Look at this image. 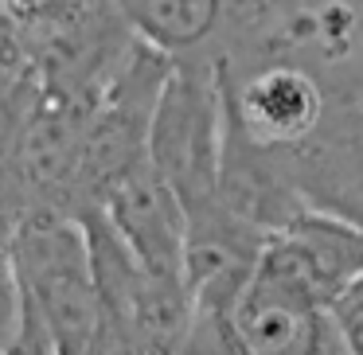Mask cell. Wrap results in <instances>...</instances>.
Wrapping results in <instances>:
<instances>
[{"mask_svg": "<svg viewBox=\"0 0 363 355\" xmlns=\"http://www.w3.org/2000/svg\"><path fill=\"white\" fill-rule=\"evenodd\" d=\"M12 266L24 305L43 324L55 351L94 355L106 328V308L86 227L67 211L35 207L12 230Z\"/></svg>", "mask_w": 363, "mask_h": 355, "instance_id": "cell-1", "label": "cell"}, {"mask_svg": "<svg viewBox=\"0 0 363 355\" xmlns=\"http://www.w3.org/2000/svg\"><path fill=\"white\" fill-rule=\"evenodd\" d=\"M40 90L94 106L133 59V35L121 0H12Z\"/></svg>", "mask_w": 363, "mask_h": 355, "instance_id": "cell-2", "label": "cell"}, {"mask_svg": "<svg viewBox=\"0 0 363 355\" xmlns=\"http://www.w3.org/2000/svg\"><path fill=\"white\" fill-rule=\"evenodd\" d=\"M149 160L176 191L188 219L223 203V82L215 55L172 67L157 118H152Z\"/></svg>", "mask_w": 363, "mask_h": 355, "instance_id": "cell-3", "label": "cell"}, {"mask_svg": "<svg viewBox=\"0 0 363 355\" xmlns=\"http://www.w3.org/2000/svg\"><path fill=\"white\" fill-rule=\"evenodd\" d=\"M223 102L235 121L269 149H297L316 133L328 106V86L285 55L230 59L215 55Z\"/></svg>", "mask_w": 363, "mask_h": 355, "instance_id": "cell-4", "label": "cell"}, {"mask_svg": "<svg viewBox=\"0 0 363 355\" xmlns=\"http://www.w3.org/2000/svg\"><path fill=\"white\" fill-rule=\"evenodd\" d=\"M235 355H347L328 305L258 261L223 320Z\"/></svg>", "mask_w": 363, "mask_h": 355, "instance_id": "cell-5", "label": "cell"}, {"mask_svg": "<svg viewBox=\"0 0 363 355\" xmlns=\"http://www.w3.org/2000/svg\"><path fill=\"white\" fill-rule=\"evenodd\" d=\"M301 199L363 235V86L328 90V106L305 145L289 149Z\"/></svg>", "mask_w": 363, "mask_h": 355, "instance_id": "cell-6", "label": "cell"}, {"mask_svg": "<svg viewBox=\"0 0 363 355\" xmlns=\"http://www.w3.org/2000/svg\"><path fill=\"white\" fill-rule=\"evenodd\" d=\"M98 211L110 219L141 269L160 277H188V215L152 160L113 184Z\"/></svg>", "mask_w": 363, "mask_h": 355, "instance_id": "cell-7", "label": "cell"}, {"mask_svg": "<svg viewBox=\"0 0 363 355\" xmlns=\"http://www.w3.org/2000/svg\"><path fill=\"white\" fill-rule=\"evenodd\" d=\"M219 199L258 230L274 235L305 211L289 172V149L258 145L223 102V160H219Z\"/></svg>", "mask_w": 363, "mask_h": 355, "instance_id": "cell-8", "label": "cell"}, {"mask_svg": "<svg viewBox=\"0 0 363 355\" xmlns=\"http://www.w3.org/2000/svg\"><path fill=\"white\" fill-rule=\"evenodd\" d=\"M262 261L332 308V300L363 274V235L344 219L305 207L266 238Z\"/></svg>", "mask_w": 363, "mask_h": 355, "instance_id": "cell-9", "label": "cell"}, {"mask_svg": "<svg viewBox=\"0 0 363 355\" xmlns=\"http://www.w3.org/2000/svg\"><path fill=\"white\" fill-rule=\"evenodd\" d=\"M235 0H121L133 35L172 63L219 55Z\"/></svg>", "mask_w": 363, "mask_h": 355, "instance_id": "cell-10", "label": "cell"}, {"mask_svg": "<svg viewBox=\"0 0 363 355\" xmlns=\"http://www.w3.org/2000/svg\"><path fill=\"white\" fill-rule=\"evenodd\" d=\"M320 32L316 16L301 0H235L230 28L219 55L230 59H258V55H285Z\"/></svg>", "mask_w": 363, "mask_h": 355, "instance_id": "cell-11", "label": "cell"}, {"mask_svg": "<svg viewBox=\"0 0 363 355\" xmlns=\"http://www.w3.org/2000/svg\"><path fill=\"white\" fill-rule=\"evenodd\" d=\"M332 324L340 332V344L347 355H363V274L332 300Z\"/></svg>", "mask_w": 363, "mask_h": 355, "instance_id": "cell-12", "label": "cell"}]
</instances>
